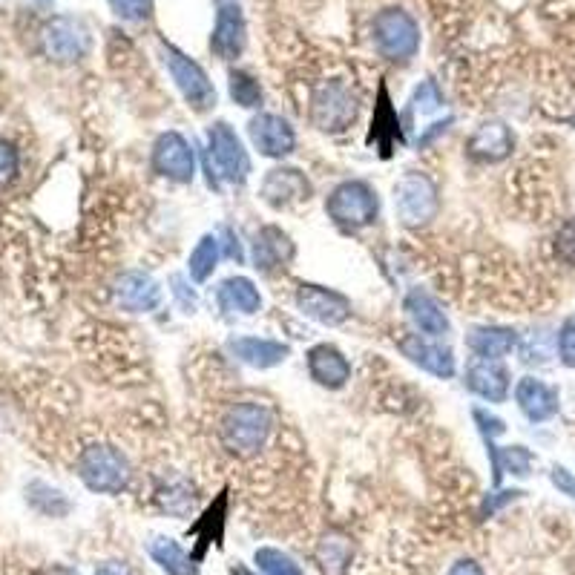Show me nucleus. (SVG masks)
I'll return each instance as SVG.
<instances>
[{"label": "nucleus", "mask_w": 575, "mask_h": 575, "mask_svg": "<svg viewBox=\"0 0 575 575\" xmlns=\"http://www.w3.org/2000/svg\"><path fill=\"white\" fill-rule=\"evenodd\" d=\"M18 167H21V159H18V150L6 141H0V187L12 182L18 176Z\"/></svg>", "instance_id": "36"}, {"label": "nucleus", "mask_w": 575, "mask_h": 575, "mask_svg": "<svg viewBox=\"0 0 575 575\" xmlns=\"http://www.w3.org/2000/svg\"><path fill=\"white\" fill-rule=\"evenodd\" d=\"M170 285H173V297L182 302L184 314H193V311H196V305H199L196 291H187V282H184L182 276H173V279H170Z\"/></svg>", "instance_id": "39"}, {"label": "nucleus", "mask_w": 575, "mask_h": 575, "mask_svg": "<svg viewBox=\"0 0 575 575\" xmlns=\"http://www.w3.org/2000/svg\"><path fill=\"white\" fill-rule=\"evenodd\" d=\"M156 498H159L161 509H167L170 515H187L190 506H193V492H190V486L182 481L170 483V486L159 489Z\"/></svg>", "instance_id": "32"}, {"label": "nucleus", "mask_w": 575, "mask_h": 575, "mask_svg": "<svg viewBox=\"0 0 575 575\" xmlns=\"http://www.w3.org/2000/svg\"><path fill=\"white\" fill-rule=\"evenodd\" d=\"M219 256H222V242L213 236V233H207L199 239V245L193 248L190 253V259H187V274L193 282H207L213 271H216V265H219Z\"/></svg>", "instance_id": "27"}, {"label": "nucleus", "mask_w": 575, "mask_h": 575, "mask_svg": "<svg viewBox=\"0 0 575 575\" xmlns=\"http://www.w3.org/2000/svg\"><path fill=\"white\" fill-rule=\"evenodd\" d=\"M449 575H483V570L472 561V558H460L458 564L449 570Z\"/></svg>", "instance_id": "41"}, {"label": "nucleus", "mask_w": 575, "mask_h": 575, "mask_svg": "<svg viewBox=\"0 0 575 575\" xmlns=\"http://www.w3.org/2000/svg\"><path fill=\"white\" fill-rule=\"evenodd\" d=\"M397 348L403 351V357L420 366L423 371L435 374L440 380H452L455 377V354L452 348L443 343H437L432 337H423V334H406L400 337Z\"/></svg>", "instance_id": "12"}, {"label": "nucleus", "mask_w": 575, "mask_h": 575, "mask_svg": "<svg viewBox=\"0 0 575 575\" xmlns=\"http://www.w3.org/2000/svg\"><path fill=\"white\" fill-rule=\"evenodd\" d=\"M216 302L225 314H242L253 317L262 311V294L256 288V282L248 276H228L219 282L216 288Z\"/></svg>", "instance_id": "22"}, {"label": "nucleus", "mask_w": 575, "mask_h": 575, "mask_svg": "<svg viewBox=\"0 0 575 575\" xmlns=\"http://www.w3.org/2000/svg\"><path fill=\"white\" fill-rule=\"evenodd\" d=\"M440 107H443V95L437 90L435 81H423V84L414 90L412 101H409V110H412L414 115H420V118L437 113Z\"/></svg>", "instance_id": "34"}, {"label": "nucleus", "mask_w": 575, "mask_h": 575, "mask_svg": "<svg viewBox=\"0 0 575 575\" xmlns=\"http://www.w3.org/2000/svg\"><path fill=\"white\" fill-rule=\"evenodd\" d=\"M515 343H518L515 331L501 328V325H475L466 334V348L483 360H504L506 354L515 348Z\"/></svg>", "instance_id": "25"}, {"label": "nucleus", "mask_w": 575, "mask_h": 575, "mask_svg": "<svg viewBox=\"0 0 575 575\" xmlns=\"http://www.w3.org/2000/svg\"><path fill=\"white\" fill-rule=\"evenodd\" d=\"M95 575H130V567L124 561H107L95 570Z\"/></svg>", "instance_id": "42"}, {"label": "nucleus", "mask_w": 575, "mask_h": 575, "mask_svg": "<svg viewBox=\"0 0 575 575\" xmlns=\"http://www.w3.org/2000/svg\"><path fill=\"white\" fill-rule=\"evenodd\" d=\"M371 35L377 52L389 61H409L420 49V26L403 9H383L374 18Z\"/></svg>", "instance_id": "6"}, {"label": "nucleus", "mask_w": 575, "mask_h": 575, "mask_svg": "<svg viewBox=\"0 0 575 575\" xmlns=\"http://www.w3.org/2000/svg\"><path fill=\"white\" fill-rule=\"evenodd\" d=\"M271 429H274L271 412L262 403H253V400L233 403L219 420V437H222L225 449L242 460L253 458V455H259L265 449Z\"/></svg>", "instance_id": "1"}, {"label": "nucleus", "mask_w": 575, "mask_h": 575, "mask_svg": "<svg viewBox=\"0 0 575 575\" xmlns=\"http://www.w3.org/2000/svg\"><path fill=\"white\" fill-rule=\"evenodd\" d=\"M230 98L239 104V107H259L262 104V87H259V81L248 75V72H242V69H233L230 72Z\"/></svg>", "instance_id": "29"}, {"label": "nucleus", "mask_w": 575, "mask_h": 575, "mask_svg": "<svg viewBox=\"0 0 575 575\" xmlns=\"http://www.w3.org/2000/svg\"><path fill=\"white\" fill-rule=\"evenodd\" d=\"M110 6L124 21H147L153 12V0H110Z\"/></svg>", "instance_id": "35"}, {"label": "nucleus", "mask_w": 575, "mask_h": 575, "mask_svg": "<svg viewBox=\"0 0 575 575\" xmlns=\"http://www.w3.org/2000/svg\"><path fill=\"white\" fill-rule=\"evenodd\" d=\"M466 389L478 394L481 400L489 403H504L509 394V371L501 360H483L472 357V363L466 366Z\"/></svg>", "instance_id": "19"}, {"label": "nucleus", "mask_w": 575, "mask_h": 575, "mask_svg": "<svg viewBox=\"0 0 575 575\" xmlns=\"http://www.w3.org/2000/svg\"><path fill=\"white\" fill-rule=\"evenodd\" d=\"M558 253L567 259V262H573L575 265V219L573 222H567L561 233H558Z\"/></svg>", "instance_id": "40"}, {"label": "nucleus", "mask_w": 575, "mask_h": 575, "mask_svg": "<svg viewBox=\"0 0 575 575\" xmlns=\"http://www.w3.org/2000/svg\"><path fill=\"white\" fill-rule=\"evenodd\" d=\"M161 55H164V67L170 72V78L176 81V87L184 95V101L196 110V113H207L216 107V90L213 81L207 75L202 64H196L193 58H187L176 46L161 44Z\"/></svg>", "instance_id": "7"}, {"label": "nucleus", "mask_w": 575, "mask_h": 575, "mask_svg": "<svg viewBox=\"0 0 575 575\" xmlns=\"http://www.w3.org/2000/svg\"><path fill=\"white\" fill-rule=\"evenodd\" d=\"M150 555L167 575H196V558L184 552L182 544L173 538H153Z\"/></svg>", "instance_id": "26"}, {"label": "nucleus", "mask_w": 575, "mask_h": 575, "mask_svg": "<svg viewBox=\"0 0 575 575\" xmlns=\"http://www.w3.org/2000/svg\"><path fill=\"white\" fill-rule=\"evenodd\" d=\"M397 127H400V124H397V113L391 110L389 92L380 90V101H377V107H374V121H371V138L380 144V153H383V156H389L394 138H400Z\"/></svg>", "instance_id": "28"}, {"label": "nucleus", "mask_w": 575, "mask_h": 575, "mask_svg": "<svg viewBox=\"0 0 575 575\" xmlns=\"http://www.w3.org/2000/svg\"><path fill=\"white\" fill-rule=\"evenodd\" d=\"M305 363H308V374L311 380L322 386V389H343L345 383L351 380V363L337 345L320 343L314 345L308 354H305Z\"/></svg>", "instance_id": "15"}, {"label": "nucleus", "mask_w": 575, "mask_h": 575, "mask_svg": "<svg viewBox=\"0 0 575 575\" xmlns=\"http://www.w3.org/2000/svg\"><path fill=\"white\" fill-rule=\"evenodd\" d=\"M297 308L305 317L331 328L351 320V299L334 288L314 285V282H302L297 288Z\"/></svg>", "instance_id": "10"}, {"label": "nucleus", "mask_w": 575, "mask_h": 575, "mask_svg": "<svg viewBox=\"0 0 575 575\" xmlns=\"http://www.w3.org/2000/svg\"><path fill=\"white\" fill-rule=\"evenodd\" d=\"M153 170L159 176H164L167 182H193V176H196V156H193L190 141L182 133H176V130L161 133L156 138V144H153Z\"/></svg>", "instance_id": "9"}, {"label": "nucleus", "mask_w": 575, "mask_h": 575, "mask_svg": "<svg viewBox=\"0 0 575 575\" xmlns=\"http://www.w3.org/2000/svg\"><path fill=\"white\" fill-rule=\"evenodd\" d=\"M207 167H210V182L222 179L242 187L251 176V156L228 121H216L207 133Z\"/></svg>", "instance_id": "3"}, {"label": "nucleus", "mask_w": 575, "mask_h": 575, "mask_svg": "<svg viewBox=\"0 0 575 575\" xmlns=\"http://www.w3.org/2000/svg\"><path fill=\"white\" fill-rule=\"evenodd\" d=\"M512 147H515V136L504 121H486L466 138V153L475 161H486V164L504 161L512 153Z\"/></svg>", "instance_id": "20"}, {"label": "nucleus", "mask_w": 575, "mask_h": 575, "mask_svg": "<svg viewBox=\"0 0 575 575\" xmlns=\"http://www.w3.org/2000/svg\"><path fill=\"white\" fill-rule=\"evenodd\" d=\"M228 351L245 366L251 368H274L288 360L291 348L279 340H265V337H236L230 340Z\"/></svg>", "instance_id": "23"}, {"label": "nucleus", "mask_w": 575, "mask_h": 575, "mask_svg": "<svg viewBox=\"0 0 575 575\" xmlns=\"http://www.w3.org/2000/svg\"><path fill=\"white\" fill-rule=\"evenodd\" d=\"M515 400H518V409L527 414V420L532 423L550 420L552 414L558 412V391L538 377H524L515 386Z\"/></svg>", "instance_id": "24"}, {"label": "nucleus", "mask_w": 575, "mask_h": 575, "mask_svg": "<svg viewBox=\"0 0 575 575\" xmlns=\"http://www.w3.org/2000/svg\"><path fill=\"white\" fill-rule=\"evenodd\" d=\"M325 213L328 219L343 230H363L377 222L380 216V199L377 190L368 182L351 179V182L337 184L331 196L325 199Z\"/></svg>", "instance_id": "2"}, {"label": "nucleus", "mask_w": 575, "mask_h": 575, "mask_svg": "<svg viewBox=\"0 0 575 575\" xmlns=\"http://www.w3.org/2000/svg\"><path fill=\"white\" fill-rule=\"evenodd\" d=\"M115 302L130 314H147L156 311L161 302V285L150 274L127 271L115 282Z\"/></svg>", "instance_id": "18"}, {"label": "nucleus", "mask_w": 575, "mask_h": 575, "mask_svg": "<svg viewBox=\"0 0 575 575\" xmlns=\"http://www.w3.org/2000/svg\"><path fill=\"white\" fill-rule=\"evenodd\" d=\"M130 463L127 458L107 446V443H92L78 455V478L87 489L101 492V495H118L130 483Z\"/></svg>", "instance_id": "4"}, {"label": "nucleus", "mask_w": 575, "mask_h": 575, "mask_svg": "<svg viewBox=\"0 0 575 575\" xmlns=\"http://www.w3.org/2000/svg\"><path fill=\"white\" fill-rule=\"evenodd\" d=\"M357 95L345 81H328L311 98V121L322 133H345L357 121Z\"/></svg>", "instance_id": "8"}, {"label": "nucleus", "mask_w": 575, "mask_h": 575, "mask_svg": "<svg viewBox=\"0 0 575 575\" xmlns=\"http://www.w3.org/2000/svg\"><path fill=\"white\" fill-rule=\"evenodd\" d=\"M440 210L437 184L426 173H406L394 184V213L406 228L429 225Z\"/></svg>", "instance_id": "5"}, {"label": "nucleus", "mask_w": 575, "mask_h": 575, "mask_svg": "<svg viewBox=\"0 0 575 575\" xmlns=\"http://www.w3.org/2000/svg\"><path fill=\"white\" fill-rule=\"evenodd\" d=\"M294 259V242L285 230L262 228L253 239V265L262 271V274H274L276 268H285L288 262Z\"/></svg>", "instance_id": "21"}, {"label": "nucleus", "mask_w": 575, "mask_h": 575, "mask_svg": "<svg viewBox=\"0 0 575 575\" xmlns=\"http://www.w3.org/2000/svg\"><path fill=\"white\" fill-rule=\"evenodd\" d=\"M472 417H475V423H478V429H481V435L486 437V443H492L498 435H504L506 426L501 417H495V414H489L486 409H472Z\"/></svg>", "instance_id": "38"}, {"label": "nucleus", "mask_w": 575, "mask_h": 575, "mask_svg": "<svg viewBox=\"0 0 575 575\" xmlns=\"http://www.w3.org/2000/svg\"><path fill=\"white\" fill-rule=\"evenodd\" d=\"M44 46L55 61H78L90 49V32L75 18H55L44 29Z\"/></svg>", "instance_id": "14"}, {"label": "nucleus", "mask_w": 575, "mask_h": 575, "mask_svg": "<svg viewBox=\"0 0 575 575\" xmlns=\"http://www.w3.org/2000/svg\"><path fill=\"white\" fill-rule=\"evenodd\" d=\"M256 567L265 575H305L288 552L274 550V547L256 550Z\"/></svg>", "instance_id": "31"}, {"label": "nucleus", "mask_w": 575, "mask_h": 575, "mask_svg": "<svg viewBox=\"0 0 575 575\" xmlns=\"http://www.w3.org/2000/svg\"><path fill=\"white\" fill-rule=\"evenodd\" d=\"M558 351H561L564 366L575 368V314L558 331Z\"/></svg>", "instance_id": "37"}, {"label": "nucleus", "mask_w": 575, "mask_h": 575, "mask_svg": "<svg viewBox=\"0 0 575 575\" xmlns=\"http://www.w3.org/2000/svg\"><path fill=\"white\" fill-rule=\"evenodd\" d=\"M225 506H228V498H225V492H222L219 501L210 506L205 515H202V521L193 527V532H202V529H205V538H202V544H199L196 561L202 558V552H205L207 544H213V538H216V544H219V535H222V527H225Z\"/></svg>", "instance_id": "30"}, {"label": "nucleus", "mask_w": 575, "mask_h": 575, "mask_svg": "<svg viewBox=\"0 0 575 575\" xmlns=\"http://www.w3.org/2000/svg\"><path fill=\"white\" fill-rule=\"evenodd\" d=\"M248 136H251L253 147L259 150V156H265V159H285L297 147L294 127L282 115L274 113L253 115L248 121Z\"/></svg>", "instance_id": "11"}, {"label": "nucleus", "mask_w": 575, "mask_h": 575, "mask_svg": "<svg viewBox=\"0 0 575 575\" xmlns=\"http://www.w3.org/2000/svg\"><path fill=\"white\" fill-rule=\"evenodd\" d=\"M248 41V29H245V15L239 9V3H222L219 15H216V26H213V38H210V49L222 58V61H233L236 55H242Z\"/></svg>", "instance_id": "16"}, {"label": "nucleus", "mask_w": 575, "mask_h": 575, "mask_svg": "<svg viewBox=\"0 0 575 575\" xmlns=\"http://www.w3.org/2000/svg\"><path fill=\"white\" fill-rule=\"evenodd\" d=\"M259 196H262V202H268L276 210L299 205V202H308L311 182L297 167H274L265 173V179L259 184Z\"/></svg>", "instance_id": "13"}, {"label": "nucleus", "mask_w": 575, "mask_h": 575, "mask_svg": "<svg viewBox=\"0 0 575 575\" xmlns=\"http://www.w3.org/2000/svg\"><path fill=\"white\" fill-rule=\"evenodd\" d=\"M552 481L558 483L561 489H567V492L575 498V481L567 475V469H561V466H558V469H552Z\"/></svg>", "instance_id": "43"}, {"label": "nucleus", "mask_w": 575, "mask_h": 575, "mask_svg": "<svg viewBox=\"0 0 575 575\" xmlns=\"http://www.w3.org/2000/svg\"><path fill=\"white\" fill-rule=\"evenodd\" d=\"M345 561H348V541L345 538H325L320 547V564L322 570L328 575H340L345 570Z\"/></svg>", "instance_id": "33"}, {"label": "nucleus", "mask_w": 575, "mask_h": 575, "mask_svg": "<svg viewBox=\"0 0 575 575\" xmlns=\"http://www.w3.org/2000/svg\"><path fill=\"white\" fill-rule=\"evenodd\" d=\"M403 308L409 314L412 325L423 334V337H432V340H440L449 334L452 322H449V314L443 311V305L437 302L429 291L423 288H412L406 299H403Z\"/></svg>", "instance_id": "17"}]
</instances>
